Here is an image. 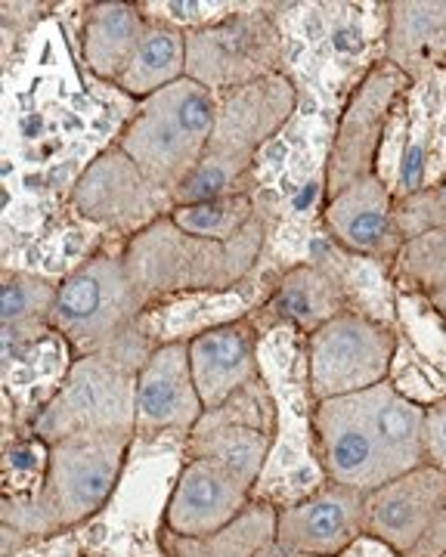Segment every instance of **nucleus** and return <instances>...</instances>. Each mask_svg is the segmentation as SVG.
I'll use <instances>...</instances> for the list:
<instances>
[{
  "mask_svg": "<svg viewBox=\"0 0 446 557\" xmlns=\"http://www.w3.org/2000/svg\"><path fill=\"white\" fill-rule=\"evenodd\" d=\"M273 16L283 35V75L335 115L385 62L387 3H273Z\"/></svg>",
  "mask_w": 446,
  "mask_h": 557,
  "instance_id": "1",
  "label": "nucleus"
},
{
  "mask_svg": "<svg viewBox=\"0 0 446 557\" xmlns=\"http://www.w3.org/2000/svg\"><path fill=\"white\" fill-rule=\"evenodd\" d=\"M134 437L75 434L50 443V478L38 496L3 498L0 552L16 555L28 542L50 539L100 515L122 480Z\"/></svg>",
  "mask_w": 446,
  "mask_h": 557,
  "instance_id": "2",
  "label": "nucleus"
},
{
  "mask_svg": "<svg viewBox=\"0 0 446 557\" xmlns=\"http://www.w3.org/2000/svg\"><path fill=\"white\" fill-rule=\"evenodd\" d=\"M261 379L276 403V434L255 498L288 508L329 483L317 440V406L307 369V335L276 325L261 332Z\"/></svg>",
  "mask_w": 446,
  "mask_h": 557,
  "instance_id": "3",
  "label": "nucleus"
},
{
  "mask_svg": "<svg viewBox=\"0 0 446 557\" xmlns=\"http://www.w3.org/2000/svg\"><path fill=\"white\" fill-rule=\"evenodd\" d=\"M186 465V437H134L115 493L78 527L84 557H168V505Z\"/></svg>",
  "mask_w": 446,
  "mask_h": 557,
  "instance_id": "4",
  "label": "nucleus"
},
{
  "mask_svg": "<svg viewBox=\"0 0 446 557\" xmlns=\"http://www.w3.org/2000/svg\"><path fill=\"white\" fill-rule=\"evenodd\" d=\"M264 248L267 223L261 218L226 242L189 236L174 220L162 218L124 245V258L134 282L152 304L171 295L236 288L255 276Z\"/></svg>",
  "mask_w": 446,
  "mask_h": 557,
  "instance_id": "5",
  "label": "nucleus"
},
{
  "mask_svg": "<svg viewBox=\"0 0 446 557\" xmlns=\"http://www.w3.org/2000/svg\"><path fill=\"white\" fill-rule=\"evenodd\" d=\"M295 109L298 87L285 75H270L221 97L218 124L202 164L174 193V205L251 193V168L258 152L283 131Z\"/></svg>",
  "mask_w": 446,
  "mask_h": 557,
  "instance_id": "6",
  "label": "nucleus"
},
{
  "mask_svg": "<svg viewBox=\"0 0 446 557\" xmlns=\"http://www.w3.org/2000/svg\"><path fill=\"white\" fill-rule=\"evenodd\" d=\"M152 344L140 325L122 344L78 357L57 397L35 418L32 434L47 443L75 434H119L137 437V375L152 357Z\"/></svg>",
  "mask_w": 446,
  "mask_h": 557,
  "instance_id": "7",
  "label": "nucleus"
},
{
  "mask_svg": "<svg viewBox=\"0 0 446 557\" xmlns=\"http://www.w3.org/2000/svg\"><path fill=\"white\" fill-rule=\"evenodd\" d=\"M218 94L183 78L164 87L162 94L137 102L115 146L174 199V193L202 164L218 124Z\"/></svg>",
  "mask_w": 446,
  "mask_h": 557,
  "instance_id": "8",
  "label": "nucleus"
},
{
  "mask_svg": "<svg viewBox=\"0 0 446 557\" xmlns=\"http://www.w3.org/2000/svg\"><path fill=\"white\" fill-rule=\"evenodd\" d=\"M127 242H106L60 282L53 329L72 344L75 357L102 354L137 332L149 298L134 282L124 258Z\"/></svg>",
  "mask_w": 446,
  "mask_h": 557,
  "instance_id": "9",
  "label": "nucleus"
},
{
  "mask_svg": "<svg viewBox=\"0 0 446 557\" xmlns=\"http://www.w3.org/2000/svg\"><path fill=\"white\" fill-rule=\"evenodd\" d=\"M283 35L273 3L243 0L233 16L186 35V78L218 97L283 75Z\"/></svg>",
  "mask_w": 446,
  "mask_h": 557,
  "instance_id": "10",
  "label": "nucleus"
},
{
  "mask_svg": "<svg viewBox=\"0 0 446 557\" xmlns=\"http://www.w3.org/2000/svg\"><path fill=\"white\" fill-rule=\"evenodd\" d=\"M397 350V329L345 310L307 338V369L313 397H357L387 381Z\"/></svg>",
  "mask_w": 446,
  "mask_h": 557,
  "instance_id": "11",
  "label": "nucleus"
},
{
  "mask_svg": "<svg viewBox=\"0 0 446 557\" xmlns=\"http://www.w3.org/2000/svg\"><path fill=\"white\" fill-rule=\"evenodd\" d=\"M363 523L400 557H444L446 471L425 461L366 493Z\"/></svg>",
  "mask_w": 446,
  "mask_h": 557,
  "instance_id": "12",
  "label": "nucleus"
},
{
  "mask_svg": "<svg viewBox=\"0 0 446 557\" xmlns=\"http://www.w3.org/2000/svg\"><path fill=\"white\" fill-rule=\"evenodd\" d=\"M72 211L100 226L106 239L131 242L174 211V199L143 174L119 146L87 164L72 193Z\"/></svg>",
  "mask_w": 446,
  "mask_h": 557,
  "instance_id": "13",
  "label": "nucleus"
},
{
  "mask_svg": "<svg viewBox=\"0 0 446 557\" xmlns=\"http://www.w3.org/2000/svg\"><path fill=\"white\" fill-rule=\"evenodd\" d=\"M409 78L391 62H382L369 78L350 94L335 121V139L329 156V199L357 180L372 177L391 109L406 94Z\"/></svg>",
  "mask_w": 446,
  "mask_h": 557,
  "instance_id": "14",
  "label": "nucleus"
},
{
  "mask_svg": "<svg viewBox=\"0 0 446 557\" xmlns=\"http://www.w3.org/2000/svg\"><path fill=\"white\" fill-rule=\"evenodd\" d=\"M3 347V440L32 434L35 418L57 397L72 366L75 350L57 329L28 338H0Z\"/></svg>",
  "mask_w": 446,
  "mask_h": 557,
  "instance_id": "15",
  "label": "nucleus"
},
{
  "mask_svg": "<svg viewBox=\"0 0 446 557\" xmlns=\"http://www.w3.org/2000/svg\"><path fill=\"white\" fill-rule=\"evenodd\" d=\"M276 278L280 276L258 267L255 276L245 278L236 288H226V292H193V295H171V298L152 300L137 325H140L143 338L152 347L189 344L205 332H214L221 325L251 317L267 300Z\"/></svg>",
  "mask_w": 446,
  "mask_h": 557,
  "instance_id": "16",
  "label": "nucleus"
},
{
  "mask_svg": "<svg viewBox=\"0 0 446 557\" xmlns=\"http://www.w3.org/2000/svg\"><path fill=\"white\" fill-rule=\"evenodd\" d=\"M446 183V65L409 78L406 90V146L394 199H406Z\"/></svg>",
  "mask_w": 446,
  "mask_h": 557,
  "instance_id": "17",
  "label": "nucleus"
},
{
  "mask_svg": "<svg viewBox=\"0 0 446 557\" xmlns=\"http://www.w3.org/2000/svg\"><path fill=\"white\" fill-rule=\"evenodd\" d=\"M202 416L205 403L193 379L189 344L156 347L137 375V434L189 437Z\"/></svg>",
  "mask_w": 446,
  "mask_h": 557,
  "instance_id": "18",
  "label": "nucleus"
},
{
  "mask_svg": "<svg viewBox=\"0 0 446 557\" xmlns=\"http://www.w3.org/2000/svg\"><path fill=\"white\" fill-rule=\"evenodd\" d=\"M317 440L329 483L372 493L394 480L382 446L366 421L360 397L323 399L317 406Z\"/></svg>",
  "mask_w": 446,
  "mask_h": 557,
  "instance_id": "19",
  "label": "nucleus"
},
{
  "mask_svg": "<svg viewBox=\"0 0 446 557\" xmlns=\"http://www.w3.org/2000/svg\"><path fill=\"white\" fill-rule=\"evenodd\" d=\"M366 493L342 483H323L317 493L280 508L276 542L305 555L338 557L366 533Z\"/></svg>",
  "mask_w": 446,
  "mask_h": 557,
  "instance_id": "20",
  "label": "nucleus"
},
{
  "mask_svg": "<svg viewBox=\"0 0 446 557\" xmlns=\"http://www.w3.org/2000/svg\"><path fill=\"white\" fill-rule=\"evenodd\" d=\"M394 205L397 199L379 174L357 180L325 201V233L350 255L382 260L391 267L404 245Z\"/></svg>",
  "mask_w": 446,
  "mask_h": 557,
  "instance_id": "21",
  "label": "nucleus"
},
{
  "mask_svg": "<svg viewBox=\"0 0 446 557\" xmlns=\"http://www.w3.org/2000/svg\"><path fill=\"white\" fill-rule=\"evenodd\" d=\"M255 502L251 486L233 478L208 458H189L183 465L174 496L168 505V530L177 536H208L236 520Z\"/></svg>",
  "mask_w": 446,
  "mask_h": 557,
  "instance_id": "22",
  "label": "nucleus"
},
{
  "mask_svg": "<svg viewBox=\"0 0 446 557\" xmlns=\"http://www.w3.org/2000/svg\"><path fill=\"white\" fill-rule=\"evenodd\" d=\"M258 350H261V329L251 317L189 341V366L205 412L218 409L236 391H243L245 384L261 379Z\"/></svg>",
  "mask_w": 446,
  "mask_h": 557,
  "instance_id": "23",
  "label": "nucleus"
},
{
  "mask_svg": "<svg viewBox=\"0 0 446 557\" xmlns=\"http://www.w3.org/2000/svg\"><path fill=\"white\" fill-rule=\"evenodd\" d=\"M345 310L347 298L338 278L317 263H298L273 282L270 295L251 313V319L261 332L288 325L310 338L325 322L342 317Z\"/></svg>",
  "mask_w": 446,
  "mask_h": 557,
  "instance_id": "24",
  "label": "nucleus"
},
{
  "mask_svg": "<svg viewBox=\"0 0 446 557\" xmlns=\"http://www.w3.org/2000/svg\"><path fill=\"white\" fill-rule=\"evenodd\" d=\"M385 62L406 78L446 65V0H387Z\"/></svg>",
  "mask_w": 446,
  "mask_h": 557,
  "instance_id": "25",
  "label": "nucleus"
},
{
  "mask_svg": "<svg viewBox=\"0 0 446 557\" xmlns=\"http://www.w3.org/2000/svg\"><path fill=\"white\" fill-rule=\"evenodd\" d=\"M307 263H317L338 278L347 298V310L363 313L382 325H397V282L391 276V267L382 260L350 255L329 233H320Z\"/></svg>",
  "mask_w": 446,
  "mask_h": 557,
  "instance_id": "26",
  "label": "nucleus"
},
{
  "mask_svg": "<svg viewBox=\"0 0 446 557\" xmlns=\"http://www.w3.org/2000/svg\"><path fill=\"white\" fill-rule=\"evenodd\" d=\"M146 32L140 3H87L82 28V65L90 78L119 84Z\"/></svg>",
  "mask_w": 446,
  "mask_h": 557,
  "instance_id": "27",
  "label": "nucleus"
},
{
  "mask_svg": "<svg viewBox=\"0 0 446 557\" xmlns=\"http://www.w3.org/2000/svg\"><path fill=\"white\" fill-rule=\"evenodd\" d=\"M360 397L363 416L382 446L391 478L425 465V409L400 397L387 381L369 387Z\"/></svg>",
  "mask_w": 446,
  "mask_h": 557,
  "instance_id": "28",
  "label": "nucleus"
},
{
  "mask_svg": "<svg viewBox=\"0 0 446 557\" xmlns=\"http://www.w3.org/2000/svg\"><path fill=\"white\" fill-rule=\"evenodd\" d=\"M270 449H273V431L255 424L218 421L211 416H202L196 431L186 437V456L208 458L221 465L233 478L243 480L245 486H251V493L264 474Z\"/></svg>",
  "mask_w": 446,
  "mask_h": 557,
  "instance_id": "29",
  "label": "nucleus"
},
{
  "mask_svg": "<svg viewBox=\"0 0 446 557\" xmlns=\"http://www.w3.org/2000/svg\"><path fill=\"white\" fill-rule=\"evenodd\" d=\"M183 78H186V35L171 25L146 20V32L115 87L124 97L143 102Z\"/></svg>",
  "mask_w": 446,
  "mask_h": 557,
  "instance_id": "30",
  "label": "nucleus"
},
{
  "mask_svg": "<svg viewBox=\"0 0 446 557\" xmlns=\"http://www.w3.org/2000/svg\"><path fill=\"white\" fill-rule=\"evenodd\" d=\"M276 518L280 508L267 502H251L243 515L208 536H177L164 533L168 557H258L270 542H276Z\"/></svg>",
  "mask_w": 446,
  "mask_h": 557,
  "instance_id": "31",
  "label": "nucleus"
},
{
  "mask_svg": "<svg viewBox=\"0 0 446 557\" xmlns=\"http://www.w3.org/2000/svg\"><path fill=\"white\" fill-rule=\"evenodd\" d=\"M60 295V278L3 270L0 273V322L3 338H28L53 329V307Z\"/></svg>",
  "mask_w": 446,
  "mask_h": 557,
  "instance_id": "32",
  "label": "nucleus"
},
{
  "mask_svg": "<svg viewBox=\"0 0 446 557\" xmlns=\"http://www.w3.org/2000/svg\"><path fill=\"white\" fill-rule=\"evenodd\" d=\"M168 218L189 236L226 242L248 230L261 214H258V201L251 193H236V196H221V199L174 205V211Z\"/></svg>",
  "mask_w": 446,
  "mask_h": 557,
  "instance_id": "33",
  "label": "nucleus"
},
{
  "mask_svg": "<svg viewBox=\"0 0 446 557\" xmlns=\"http://www.w3.org/2000/svg\"><path fill=\"white\" fill-rule=\"evenodd\" d=\"M391 276L397 282V292L434 295L446 288V233L431 230L416 239H406L391 263Z\"/></svg>",
  "mask_w": 446,
  "mask_h": 557,
  "instance_id": "34",
  "label": "nucleus"
},
{
  "mask_svg": "<svg viewBox=\"0 0 446 557\" xmlns=\"http://www.w3.org/2000/svg\"><path fill=\"white\" fill-rule=\"evenodd\" d=\"M397 335L428 362L446 372V322L434 300L416 292H397Z\"/></svg>",
  "mask_w": 446,
  "mask_h": 557,
  "instance_id": "35",
  "label": "nucleus"
},
{
  "mask_svg": "<svg viewBox=\"0 0 446 557\" xmlns=\"http://www.w3.org/2000/svg\"><path fill=\"white\" fill-rule=\"evenodd\" d=\"M3 498H32L50 478V443L38 434L3 440Z\"/></svg>",
  "mask_w": 446,
  "mask_h": 557,
  "instance_id": "36",
  "label": "nucleus"
},
{
  "mask_svg": "<svg viewBox=\"0 0 446 557\" xmlns=\"http://www.w3.org/2000/svg\"><path fill=\"white\" fill-rule=\"evenodd\" d=\"M387 384L406 397L409 403L431 409L434 403L446 399V372L437 369L434 362H428L416 347H409L400 335H397V350L391 359V372H387Z\"/></svg>",
  "mask_w": 446,
  "mask_h": 557,
  "instance_id": "37",
  "label": "nucleus"
},
{
  "mask_svg": "<svg viewBox=\"0 0 446 557\" xmlns=\"http://www.w3.org/2000/svg\"><path fill=\"white\" fill-rule=\"evenodd\" d=\"M239 7H243V0H140L146 20L171 25L183 35L218 25L226 16H233Z\"/></svg>",
  "mask_w": 446,
  "mask_h": 557,
  "instance_id": "38",
  "label": "nucleus"
},
{
  "mask_svg": "<svg viewBox=\"0 0 446 557\" xmlns=\"http://www.w3.org/2000/svg\"><path fill=\"white\" fill-rule=\"evenodd\" d=\"M394 214H397V230H400L404 242L431 233V230L446 233V183L397 199Z\"/></svg>",
  "mask_w": 446,
  "mask_h": 557,
  "instance_id": "39",
  "label": "nucleus"
},
{
  "mask_svg": "<svg viewBox=\"0 0 446 557\" xmlns=\"http://www.w3.org/2000/svg\"><path fill=\"white\" fill-rule=\"evenodd\" d=\"M57 3H28V0H7L0 7V35H3V62L13 60L44 22L53 16Z\"/></svg>",
  "mask_w": 446,
  "mask_h": 557,
  "instance_id": "40",
  "label": "nucleus"
},
{
  "mask_svg": "<svg viewBox=\"0 0 446 557\" xmlns=\"http://www.w3.org/2000/svg\"><path fill=\"white\" fill-rule=\"evenodd\" d=\"M425 461L446 471V399L425 409Z\"/></svg>",
  "mask_w": 446,
  "mask_h": 557,
  "instance_id": "41",
  "label": "nucleus"
},
{
  "mask_svg": "<svg viewBox=\"0 0 446 557\" xmlns=\"http://www.w3.org/2000/svg\"><path fill=\"white\" fill-rule=\"evenodd\" d=\"M10 557H84V545L78 530H65L50 539H38V542H28L25 548H20L16 555Z\"/></svg>",
  "mask_w": 446,
  "mask_h": 557,
  "instance_id": "42",
  "label": "nucleus"
},
{
  "mask_svg": "<svg viewBox=\"0 0 446 557\" xmlns=\"http://www.w3.org/2000/svg\"><path fill=\"white\" fill-rule=\"evenodd\" d=\"M338 557H400V555H397L387 542H382V539L363 533L360 539H354V542H350Z\"/></svg>",
  "mask_w": 446,
  "mask_h": 557,
  "instance_id": "43",
  "label": "nucleus"
},
{
  "mask_svg": "<svg viewBox=\"0 0 446 557\" xmlns=\"http://www.w3.org/2000/svg\"><path fill=\"white\" fill-rule=\"evenodd\" d=\"M258 557H320V555H305V552H292V548H285L280 542H270L264 552Z\"/></svg>",
  "mask_w": 446,
  "mask_h": 557,
  "instance_id": "44",
  "label": "nucleus"
},
{
  "mask_svg": "<svg viewBox=\"0 0 446 557\" xmlns=\"http://www.w3.org/2000/svg\"><path fill=\"white\" fill-rule=\"evenodd\" d=\"M431 300H434L437 313H441V317H444V322H446V288H441V292H434V295H431Z\"/></svg>",
  "mask_w": 446,
  "mask_h": 557,
  "instance_id": "45",
  "label": "nucleus"
},
{
  "mask_svg": "<svg viewBox=\"0 0 446 557\" xmlns=\"http://www.w3.org/2000/svg\"><path fill=\"white\" fill-rule=\"evenodd\" d=\"M444 557H446V555H444Z\"/></svg>",
  "mask_w": 446,
  "mask_h": 557,
  "instance_id": "46",
  "label": "nucleus"
}]
</instances>
